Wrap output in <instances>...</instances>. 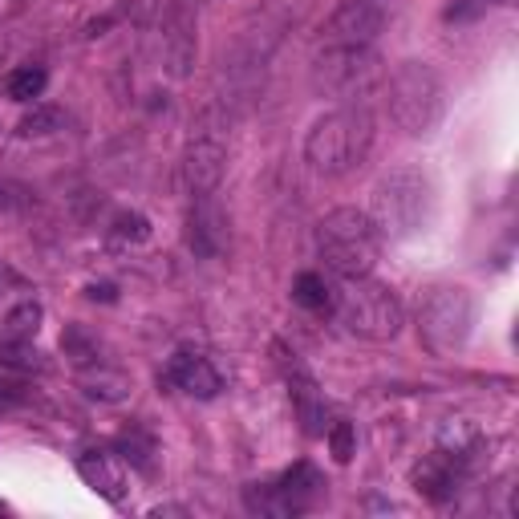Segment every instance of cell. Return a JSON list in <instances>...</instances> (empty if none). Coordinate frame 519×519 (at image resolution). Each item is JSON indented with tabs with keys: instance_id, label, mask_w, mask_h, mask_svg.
Wrapping results in <instances>:
<instances>
[{
	"instance_id": "1",
	"label": "cell",
	"mask_w": 519,
	"mask_h": 519,
	"mask_svg": "<svg viewBox=\"0 0 519 519\" xmlns=\"http://www.w3.org/2000/svg\"><path fill=\"white\" fill-rule=\"evenodd\" d=\"M369 151H374V118L365 106L329 110L305 134V163L325 179L357 171L369 159Z\"/></svg>"
},
{
	"instance_id": "6",
	"label": "cell",
	"mask_w": 519,
	"mask_h": 519,
	"mask_svg": "<svg viewBox=\"0 0 519 519\" xmlns=\"http://www.w3.org/2000/svg\"><path fill=\"white\" fill-rule=\"evenodd\" d=\"M475 296L463 284H438L422 296L418 305V337L426 353L434 357H451L471 341L475 329Z\"/></svg>"
},
{
	"instance_id": "22",
	"label": "cell",
	"mask_w": 519,
	"mask_h": 519,
	"mask_svg": "<svg viewBox=\"0 0 519 519\" xmlns=\"http://www.w3.org/2000/svg\"><path fill=\"white\" fill-rule=\"evenodd\" d=\"M61 349H65V357H69L73 365H78V369L102 361V345H98V337L86 333L82 325H69V329L61 333Z\"/></svg>"
},
{
	"instance_id": "25",
	"label": "cell",
	"mask_w": 519,
	"mask_h": 519,
	"mask_svg": "<svg viewBox=\"0 0 519 519\" xmlns=\"http://www.w3.org/2000/svg\"><path fill=\"white\" fill-rule=\"evenodd\" d=\"M118 447H122V459H130L142 475H155V438L130 430V434L118 442Z\"/></svg>"
},
{
	"instance_id": "16",
	"label": "cell",
	"mask_w": 519,
	"mask_h": 519,
	"mask_svg": "<svg viewBox=\"0 0 519 519\" xmlns=\"http://www.w3.org/2000/svg\"><path fill=\"white\" fill-rule=\"evenodd\" d=\"M78 475H82V479H86V487H94L106 503L126 507L130 487H126V471L118 467V459H114V455H106V451H86V455L78 459Z\"/></svg>"
},
{
	"instance_id": "11",
	"label": "cell",
	"mask_w": 519,
	"mask_h": 519,
	"mask_svg": "<svg viewBox=\"0 0 519 519\" xmlns=\"http://www.w3.org/2000/svg\"><path fill=\"white\" fill-rule=\"evenodd\" d=\"M224 167H228V146L219 134H195L187 155H183V179L191 187V195H215V187L224 183Z\"/></svg>"
},
{
	"instance_id": "8",
	"label": "cell",
	"mask_w": 519,
	"mask_h": 519,
	"mask_svg": "<svg viewBox=\"0 0 519 519\" xmlns=\"http://www.w3.org/2000/svg\"><path fill=\"white\" fill-rule=\"evenodd\" d=\"M325 495V479L313 463H296L292 471H284L276 483H256L244 491L248 507L260 515H301L309 507H317V499Z\"/></svg>"
},
{
	"instance_id": "4",
	"label": "cell",
	"mask_w": 519,
	"mask_h": 519,
	"mask_svg": "<svg viewBox=\"0 0 519 519\" xmlns=\"http://www.w3.org/2000/svg\"><path fill=\"white\" fill-rule=\"evenodd\" d=\"M434 211V187L418 167H398L374 187V224L382 236L406 240L426 228Z\"/></svg>"
},
{
	"instance_id": "29",
	"label": "cell",
	"mask_w": 519,
	"mask_h": 519,
	"mask_svg": "<svg viewBox=\"0 0 519 519\" xmlns=\"http://www.w3.org/2000/svg\"><path fill=\"white\" fill-rule=\"evenodd\" d=\"M17 406H21L17 390H9V386H0V414H9V410H17Z\"/></svg>"
},
{
	"instance_id": "27",
	"label": "cell",
	"mask_w": 519,
	"mask_h": 519,
	"mask_svg": "<svg viewBox=\"0 0 519 519\" xmlns=\"http://www.w3.org/2000/svg\"><path fill=\"white\" fill-rule=\"evenodd\" d=\"M33 195L29 187H17V183H0V207H29Z\"/></svg>"
},
{
	"instance_id": "9",
	"label": "cell",
	"mask_w": 519,
	"mask_h": 519,
	"mask_svg": "<svg viewBox=\"0 0 519 519\" xmlns=\"http://www.w3.org/2000/svg\"><path fill=\"white\" fill-rule=\"evenodd\" d=\"M382 25H386L382 0H345V5L325 21L321 37H325V45H374Z\"/></svg>"
},
{
	"instance_id": "10",
	"label": "cell",
	"mask_w": 519,
	"mask_h": 519,
	"mask_svg": "<svg viewBox=\"0 0 519 519\" xmlns=\"http://www.w3.org/2000/svg\"><path fill=\"white\" fill-rule=\"evenodd\" d=\"M272 353H276V361H280V369H284V382H288V390H292V402H296V414H301V426H305V434H313V438H325V430H329V422H325V402H321V394H317V382H313V374L301 365V357L296 353H288L280 341L272 345Z\"/></svg>"
},
{
	"instance_id": "23",
	"label": "cell",
	"mask_w": 519,
	"mask_h": 519,
	"mask_svg": "<svg viewBox=\"0 0 519 519\" xmlns=\"http://www.w3.org/2000/svg\"><path fill=\"white\" fill-rule=\"evenodd\" d=\"M57 130H65V110H61V106H33V110L17 122V134H21V138H49V134H57Z\"/></svg>"
},
{
	"instance_id": "18",
	"label": "cell",
	"mask_w": 519,
	"mask_h": 519,
	"mask_svg": "<svg viewBox=\"0 0 519 519\" xmlns=\"http://www.w3.org/2000/svg\"><path fill=\"white\" fill-rule=\"evenodd\" d=\"M0 365L17 369V374H45L49 357L33 341H25V337H5V333H0Z\"/></svg>"
},
{
	"instance_id": "12",
	"label": "cell",
	"mask_w": 519,
	"mask_h": 519,
	"mask_svg": "<svg viewBox=\"0 0 519 519\" xmlns=\"http://www.w3.org/2000/svg\"><path fill=\"white\" fill-rule=\"evenodd\" d=\"M438 451L451 455L471 475L483 463H491V438L483 434V426L475 418H442V426H438Z\"/></svg>"
},
{
	"instance_id": "28",
	"label": "cell",
	"mask_w": 519,
	"mask_h": 519,
	"mask_svg": "<svg viewBox=\"0 0 519 519\" xmlns=\"http://www.w3.org/2000/svg\"><path fill=\"white\" fill-rule=\"evenodd\" d=\"M86 292H90V301H106V305L118 301V288H114V284H90Z\"/></svg>"
},
{
	"instance_id": "19",
	"label": "cell",
	"mask_w": 519,
	"mask_h": 519,
	"mask_svg": "<svg viewBox=\"0 0 519 519\" xmlns=\"http://www.w3.org/2000/svg\"><path fill=\"white\" fill-rule=\"evenodd\" d=\"M292 301L301 309H309V313H329L333 301H337V292L329 288V280L321 272H301L292 280Z\"/></svg>"
},
{
	"instance_id": "3",
	"label": "cell",
	"mask_w": 519,
	"mask_h": 519,
	"mask_svg": "<svg viewBox=\"0 0 519 519\" xmlns=\"http://www.w3.org/2000/svg\"><path fill=\"white\" fill-rule=\"evenodd\" d=\"M333 313L345 325V333H353L361 341H374V345L394 341L406 325V309L398 301V292L378 284V280H369V276H353L341 284Z\"/></svg>"
},
{
	"instance_id": "24",
	"label": "cell",
	"mask_w": 519,
	"mask_h": 519,
	"mask_svg": "<svg viewBox=\"0 0 519 519\" xmlns=\"http://www.w3.org/2000/svg\"><path fill=\"white\" fill-rule=\"evenodd\" d=\"M110 240L114 244H146L151 240V219H146L142 211H118L114 219H110Z\"/></svg>"
},
{
	"instance_id": "5",
	"label": "cell",
	"mask_w": 519,
	"mask_h": 519,
	"mask_svg": "<svg viewBox=\"0 0 519 519\" xmlns=\"http://www.w3.org/2000/svg\"><path fill=\"white\" fill-rule=\"evenodd\" d=\"M386 106H390V118L406 130V134H430L442 114H447V86L442 78L422 65V61H406L394 69V78L386 86Z\"/></svg>"
},
{
	"instance_id": "26",
	"label": "cell",
	"mask_w": 519,
	"mask_h": 519,
	"mask_svg": "<svg viewBox=\"0 0 519 519\" xmlns=\"http://www.w3.org/2000/svg\"><path fill=\"white\" fill-rule=\"evenodd\" d=\"M325 438H329V451H333V459H337L341 467L353 463V455H357V430H353V422L337 418V422L325 430Z\"/></svg>"
},
{
	"instance_id": "17",
	"label": "cell",
	"mask_w": 519,
	"mask_h": 519,
	"mask_svg": "<svg viewBox=\"0 0 519 519\" xmlns=\"http://www.w3.org/2000/svg\"><path fill=\"white\" fill-rule=\"evenodd\" d=\"M78 386L86 398L94 402H126L130 398V378L122 374L118 365H106V361H94V365H82L78 369Z\"/></svg>"
},
{
	"instance_id": "13",
	"label": "cell",
	"mask_w": 519,
	"mask_h": 519,
	"mask_svg": "<svg viewBox=\"0 0 519 519\" xmlns=\"http://www.w3.org/2000/svg\"><path fill=\"white\" fill-rule=\"evenodd\" d=\"M187 244L203 260L224 256V248H228V215L219 211V203L211 195H195V207L187 215Z\"/></svg>"
},
{
	"instance_id": "15",
	"label": "cell",
	"mask_w": 519,
	"mask_h": 519,
	"mask_svg": "<svg viewBox=\"0 0 519 519\" xmlns=\"http://www.w3.org/2000/svg\"><path fill=\"white\" fill-rule=\"evenodd\" d=\"M414 491L422 495V499H430V503H447V499H455L459 495V487H463V479H467V471L451 459V455H442V451H434V455H426L418 467H414Z\"/></svg>"
},
{
	"instance_id": "2",
	"label": "cell",
	"mask_w": 519,
	"mask_h": 519,
	"mask_svg": "<svg viewBox=\"0 0 519 519\" xmlns=\"http://www.w3.org/2000/svg\"><path fill=\"white\" fill-rule=\"evenodd\" d=\"M317 252L329 272L341 280L369 276L382 256V232L374 224V215L361 207H337L317 224Z\"/></svg>"
},
{
	"instance_id": "21",
	"label": "cell",
	"mask_w": 519,
	"mask_h": 519,
	"mask_svg": "<svg viewBox=\"0 0 519 519\" xmlns=\"http://www.w3.org/2000/svg\"><path fill=\"white\" fill-rule=\"evenodd\" d=\"M41 321H45V309H41L37 301H21V305H13V309L5 313V321H0V333L33 341L37 329H41Z\"/></svg>"
},
{
	"instance_id": "14",
	"label": "cell",
	"mask_w": 519,
	"mask_h": 519,
	"mask_svg": "<svg viewBox=\"0 0 519 519\" xmlns=\"http://www.w3.org/2000/svg\"><path fill=\"white\" fill-rule=\"evenodd\" d=\"M167 382L175 390H183L187 398H215L224 390V378H219V369L199 353V349H175V357L167 361Z\"/></svg>"
},
{
	"instance_id": "20",
	"label": "cell",
	"mask_w": 519,
	"mask_h": 519,
	"mask_svg": "<svg viewBox=\"0 0 519 519\" xmlns=\"http://www.w3.org/2000/svg\"><path fill=\"white\" fill-rule=\"evenodd\" d=\"M45 86H49V73L41 65H21V69H13L5 78V94L13 102H33V98L45 94Z\"/></svg>"
},
{
	"instance_id": "7",
	"label": "cell",
	"mask_w": 519,
	"mask_h": 519,
	"mask_svg": "<svg viewBox=\"0 0 519 519\" xmlns=\"http://www.w3.org/2000/svg\"><path fill=\"white\" fill-rule=\"evenodd\" d=\"M378 65L382 61L374 45H325V53L313 65V86L337 98H357L378 78Z\"/></svg>"
}]
</instances>
